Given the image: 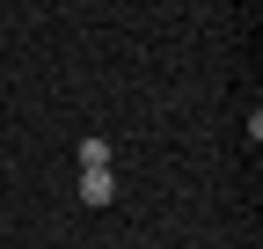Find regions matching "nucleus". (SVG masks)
I'll use <instances>...</instances> for the list:
<instances>
[{
  "mask_svg": "<svg viewBox=\"0 0 263 249\" xmlns=\"http://www.w3.org/2000/svg\"><path fill=\"white\" fill-rule=\"evenodd\" d=\"M73 154H81V169H110V139H81Z\"/></svg>",
  "mask_w": 263,
  "mask_h": 249,
  "instance_id": "nucleus-2",
  "label": "nucleus"
},
{
  "mask_svg": "<svg viewBox=\"0 0 263 249\" xmlns=\"http://www.w3.org/2000/svg\"><path fill=\"white\" fill-rule=\"evenodd\" d=\"M73 198H81V205H117V176H110V169H81Z\"/></svg>",
  "mask_w": 263,
  "mask_h": 249,
  "instance_id": "nucleus-1",
  "label": "nucleus"
}]
</instances>
